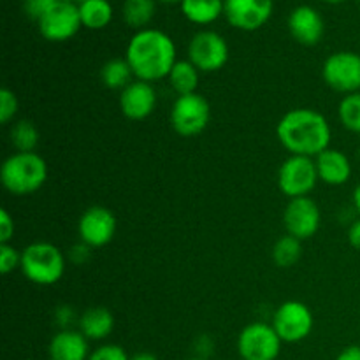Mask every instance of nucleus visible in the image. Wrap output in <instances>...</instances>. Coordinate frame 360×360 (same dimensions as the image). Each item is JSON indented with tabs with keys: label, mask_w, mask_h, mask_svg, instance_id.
<instances>
[{
	"label": "nucleus",
	"mask_w": 360,
	"mask_h": 360,
	"mask_svg": "<svg viewBox=\"0 0 360 360\" xmlns=\"http://www.w3.org/2000/svg\"><path fill=\"white\" fill-rule=\"evenodd\" d=\"M132 69H130L129 62L125 58H112L102 65L101 69V79L105 88L109 90H120L129 86L132 83Z\"/></svg>",
	"instance_id": "23"
},
{
	"label": "nucleus",
	"mask_w": 360,
	"mask_h": 360,
	"mask_svg": "<svg viewBox=\"0 0 360 360\" xmlns=\"http://www.w3.org/2000/svg\"><path fill=\"white\" fill-rule=\"evenodd\" d=\"M320 221H322L320 207L311 197L290 199L283 211V224L287 234L294 236L299 241L313 238L319 232Z\"/></svg>",
	"instance_id": "12"
},
{
	"label": "nucleus",
	"mask_w": 360,
	"mask_h": 360,
	"mask_svg": "<svg viewBox=\"0 0 360 360\" xmlns=\"http://www.w3.org/2000/svg\"><path fill=\"white\" fill-rule=\"evenodd\" d=\"M348 241L355 250H360V218L355 220L348 229Z\"/></svg>",
	"instance_id": "34"
},
{
	"label": "nucleus",
	"mask_w": 360,
	"mask_h": 360,
	"mask_svg": "<svg viewBox=\"0 0 360 360\" xmlns=\"http://www.w3.org/2000/svg\"><path fill=\"white\" fill-rule=\"evenodd\" d=\"M322 77L329 88L350 95L360 91V55L354 51H338L327 56Z\"/></svg>",
	"instance_id": "8"
},
{
	"label": "nucleus",
	"mask_w": 360,
	"mask_h": 360,
	"mask_svg": "<svg viewBox=\"0 0 360 360\" xmlns=\"http://www.w3.org/2000/svg\"><path fill=\"white\" fill-rule=\"evenodd\" d=\"M199 76L200 70L197 69L190 60H178V62L174 63V67H172L171 74L167 76V79L176 94L188 95L197 91V86H199Z\"/></svg>",
	"instance_id": "22"
},
{
	"label": "nucleus",
	"mask_w": 360,
	"mask_h": 360,
	"mask_svg": "<svg viewBox=\"0 0 360 360\" xmlns=\"http://www.w3.org/2000/svg\"><path fill=\"white\" fill-rule=\"evenodd\" d=\"M58 0H25L23 9L32 20L39 21Z\"/></svg>",
	"instance_id": "31"
},
{
	"label": "nucleus",
	"mask_w": 360,
	"mask_h": 360,
	"mask_svg": "<svg viewBox=\"0 0 360 360\" xmlns=\"http://www.w3.org/2000/svg\"><path fill=\"white\" fill-rule=\"evenodd\" d=\"M359 2H360V0H359Z\"/></svg>",
	"instance_id": "43"
},
{
	"label": "nucleus",
	"mask_w": 360,
	"mask_h": 360,
	"mask_svg": "<svg viewBox=\"0 0 360 360\" xmlns=\"http://www.w3.org/2000/svg\"><path fill=\"white\" fill-rule=\"evenodd\" d=\"M48 355L49 360H88V340L81 330L62 329L49 341Z\"/></svg>",
	"instance_id": "18"
},
{
	"label": "nucleus",
	"mask_w": 360,
	"mask_h": 360,
	"mask_svg": "<svg viewBox=\"0 0 360 360\" xmlns=\"http://www.w3.org/2000/svg\"><path fill=\"white\" fill-rule=\"evenodd\" d=\"M157 108V91L153 84L136 79L120 91V109L125 118L132 122H143L153 115Z\"/></svg>",
	"instance_id": "15"
},
{
	"label": "nucleus",
	"mask_w": 360,
	"mask_h": 360,
	"mask_svg": "<svg viewBox=\"0 0 360 360\" xmlns=\"http://www.w3.org/2000/svg\"><path fill=\"white\" fill-rule=\"evenodd\" d=\"M14 232H16L14 218L11 217V213L6 207H2V210H0V245L9 243L11 239H13Z\"/></svg>",
	"instance_id": "32"
},
{
	"label": "nucleus",
	"mask_w": 360,
	"mask_h": 360,
	"mask_svg": "<svg viewBox=\"0 0 360 360\" xmlns=\"http://www.w3.org/2000/svg\"><path fill=\"white\" fill-rule=\"evenodd\" d=\"M39 32L46 41L63 42L72 39L83 27L79 7L72 2L58 0L41 20L37 21Z\"/></svg>",
	"instance_id": "11"
},
{
	"label": "nucleus",
	"mask_w": 360,
	"mask_h": 360,
	"mask_svg": "<svg viewBox=\"0 0 360 360\" xmlns=\"http://www.w3.org/2000/svg\"><path fill=\"white\" fill-rule=\"evenodd\" d=\"M160 2H165V4H176V2H179V4H181L183 0H160Z\"/></svg>",
	"instance_id": "38"
},
{
	"label": "nucleus",
	"mask_w": 360,
	"mask_h": 360,
	"mask_svg": "<svg viewBox=\"0 0 360 360\" xmlns=\"http://www.w3.org/2000/svg\"><path fill=\"white\" fill-rule=\"evenodd\" d=\"M319 181L316 164L311 157L290 155L278 171V186L288 199L308 197Z\"/></svg>",
	"instance_id": "6"
},
{
	"label": "nucleus",
	"mask_w": 360,
	"mask_h": 360,
	"mask_svg": "<svg viewBox=\"0 0 360 360\" xmlns=\"http://www.w3.org/2000/svg\"><path fill=\"white\" fill-rule=\"evenodd\" d=\"M354 206H355V210H357V213L360 214V183L355 186V190H354Z\"/></svg>",
	"instance_id": "37"
},
{
	"label": "nucleus",
	"mask_w": 360,
	"mask_h": 360,
	"mask_svg": "<svg viewBox=\"0 0 360 360\" xmlns=\"http://www.w3.org/2000/svg\"><path fill=\"white\" fill-rule=\"evenodd\" d=\"M88 360H130L120 345H102L90 354Z\"/></svg>",
	"instance_id": "30"
},
{
	"label": "nucleus",
	"mask_w": 360,
	"mask_h": 360,
	"mask_svg": "<svg viewBox=\"0 0 360 360\" xmlns=\"http://www.w3.org/2000/svg\"><path fill=\"white\" fill-rule=\"evenodd\" d=\"M125 60L134 77L155 83L171 74L176 60V44L165 32L157 28L137 30L127 44Z\"/></svg>",
	"instance_id": "1"
},
{
	"label": "nucleus",
	"mask_w": 360,
	"mask_h": 360,
	"mask_svg": "<svg viewBox=\"0 0 360 360\" xmlns=\"http://www.w3.org/2000/svg\"><path fill=\"white\" fill-rule=\"evenodd\" d=\"M302 255V241L290 234H285L274 243L273 246V260L281 269L295 266Z\"/></svg>",
	"instance_id": "25"
},
{
	"label": "nucleus",
	"mask_w": 360,
	"mask_h": 360,
	"mask_svg": "<svg viewBox=\"0 0 360 360\" xmlns=\"http://www.w3.org/2000/svg\"><path fill=\"white\" fill-rule=\"evenodd\" d=\"M225 0H183L181 13L190 23L211 25L224 14Z\"/></svg>",
	"instance_id": "20"
},
{
	"label": "nucleus",
	"mask_w": 360,
	"mask_h": 360,
	"mask_svg": "<svg viewBox=\"0 0 360 360\" xmlns=\"http://www.w3.org/2000/svg\"><path fill=\"white\" fill-rule=\"evenodd\" d=\"M48 179V164L41 155L13 153L0 167V181L13 195H30L42 188Z\"/></svg>",
	"instance_id": "3"
},
{
	"label": "nucleus",
	"mask_w": 360,
	"mask_h": 360,
	"mask_svg": "<svg viewBox=\"0 0 360 360\" xmlns=\"http://www.w3.org/2000/svg\"><path fill=\"white\" fill-rule=\"evenodd\" d=\"M65 2H72L74 4V2H81V0H65Z\"/></svg>",
	"instance_id": "41"
},
{
	"label": "nucleus",
	"mask_w": 360,
	"mask_h": 360,
	"mask_svg": "<svg viewBox=\"0 0 360 360\" xmlns=\"http://www.w3.org/2000/svg\"><path fill=\"white\" fill-rule=\"evenodd\" d=\"M211 120V105L200 94L178 95L171 109V125L183 137L199 136Z\"/></svg>",
	"instance_id": "5"
},
{
	"label": "nucleus",
	"mask_w": 360,
	"mask_h": 360,
	"mask_svg": "<svg viewBox=\"0 0 360 360\" xmlns=\"http://www.w3.org/2000/svg\"><path fill=\"white\" fill-rule=\"evenodd\" d=\"M338 116L345 129L360 136V91L345 95L338 108Z\"/></svg>",
	"instance_id": "27"
},
{
	"label": "nucleus",
	"mask_w": 360,
	"mask_h": 360,
	"mask_svg": "<svg viewBox=\"0 0 360 360\" xmlns=\"http://www.w3.org/2000/svg\"><path fill=\"white\" fill-rule=\"evenodd\" d=\"M313 313L304 302L287 301L274 311L273 327L283 343H299L313 330Z\"/></svg>",
	"instance_id": "9"
},
{
	"label": "nucleus",
	"mask_w": 360,
	"mask_h": 360,
	"mask_svg": "<svg viewBox=\"0 0 360 360\" xmlns=\"http://www.w3.org/2000/svg\"><path fill=\"white\" fill-rule=\"evenodd\" d=\"M280 336L273 326L253 322L241 330L238 338V352L243 360H276L281 352Z\"/></svg>",
	"instance_id": "7"
},
{
	"label": "nucleus",
	"mask_w": 360,
	"mask_h": 360,
	"mask_svg": "<svg viewBox=\"0 0 360 360\" xmlns=\"http://www.w3.org/2000/svg\"><path fill=\"white\" fill-rule=\"evenodd\" d=\"M79 330L88 341H102L115 330V316L104 306L88 308L77 320Z\"/></svg>",
	"instance_id": "19"
},
{
	"label": "nucleus",
	"mask_w": 360,
	"mask_h": 360,
	"mask_svg": "<svg viewBox=\"0 0 360 360\" xmlns=\"http://www.w3.org/2000/svg\"><path fill=\"white\" fill-rule=\"evenodd\" d=\"M186 360H207V359H202V357H192V359H186Z\"/></svg>",
	"instance_id": "40"
},
{
	"label": "nucleus",
	"mask_w": 360,
	"mask_h": 360,
	"mask_svg": "<svg viewBox=\"0 0 360 360\" xmlns=\"http://www.w3.org/2000/svg\"><path fill=\"white\" fill-rule=\"evenodd\" d=\"M273 0H225L224 14L234 28L253 32L273 16Z\"/></svg>",
	"instance_id": "14"
},
{
	"label": "nucleus",
	"mask_w": 360,
	"mask_h": 360,
	"mask_svg": "<svg viewBox=\"0 0 360 360\" xmlns=\"http://www.w3.org/2000/svg\"><path fill=\"white\" fill-rule=\"evenodd\" d=\"M359 158H360V148H359Z\"/></svg>",
	"instance_id": "42"
},
{
	"label": "nucleus",
	"mask_w": 360,
	"mask_h": 360,
	"mask_svg": "<svg viewBox=\"0 0 360 360\" xmlns=\"http://www.w3.org/2000/svg\"><path fill=\"white\" fill-rule=\"evenodd\" d=\"M21 252H18L11 243L0 245V273L11 274L13 271L20 269Z\"/></svg>",
	"instance_id": "29"
},
{
	"label": "nucleus",
	"mask_w": 360,
	"mask_h": 360,
	"mask_svg": "<svg viewBox=\"0 0 360 360\" xmlns=\"http://www.w3.org/2000/svg\"><path fill=\"white\" fill-rule=\"evenodd\" d=\"M77 234L81 243L90 248H102L115 238L116 217L104 206L88 207L77 221Z\"/></svg>",
	"instance_id": "13"
},
{
	"label": "nucleus",
	"mask_w": 360,
	"mask_h": 360,
	"mask_svg": "<svg viewBox=\"0 0 360 360\" xmlns=\"http://www.w3.org/2000/svg\"><path fill=\"white\" fill-rule=\"evenodd\" d=\"M130 360H158L157 355L150 354V352H139V354L132 355Z\"/></svg>",
	"instance_id": "36"
},
{
	"label": "nucleus",
	"mask_w": 360,
	"mask_h": 360,
	"mask_svg": "<svg viewBox=\"0 0 360 360\" xmlns=\"http://www.w3.org/2000/svg\"><path fill=\"white\" fill-rule=\"evenodd\" d=\"M323 2H327V4H341V2H345V0H323Z\"/></svg>",
	"instance_id": "39"
},
{
	"label": "nucleus",
	"mask_w": 360,
	"mask_h": 360,
	"mask_svg": "<svg viewBox=\"0 0 360 360\" xmlns=\"http://www.w3.org/2000/svg\"><path fill=\"white\" fill-rule=\"evenodd\" d=\"M188 60L200 72H217L229 62V44L213 30L197 32L188 44Z\"/></svg>",
	"instance_id": "10"
},
{
	"label": "nucleus",
	"mask_w": 360,
	"mask_h": 360,
	"mask_svg": "<svg viewBox=\"0 0 360 360\" xmlns=\"http://www.w3.org/2000/svg\"><path fill=\"white\" fill-rule=\"evenodd\" d=\"M155 13H157L155 0H123V20L129 27L137 30H144V27L153 20Z\"/></svg>",
	"instance_id": "24"
},
{
	"label": "nucleus",
	"mask_w": 360,
	"mask_h": 360,
	"mask_svg": "<svg viewBox=\"0 0 360 360\" xmlns=\"http://www.w3.org/2000/svg\"><path fill=\"white\" fill-rule=\"evenodd\" d=\"M11 144L20 153H32L39 144V130L28 120H20L11 127Z\"/></svg>",
	"instance_id": "26"
},
{
	"label": "nucleus",
	"mask_w": 360,
	"mask_h": 360,
	"mask_svg": "<svg viewBox=\"0 0 360 360\" xmlns=\"http://www.w3.org/2000/svg\"><path fill=\"white\" fill-rule=\"evenodd\" d=\"M336 360H360V347L359 345L347 347L340 355H338Z\"/></svg>",
	"instance_id": "35"
},
{
	"label": "nucleus",
	"mask_w": 360,
	"mask_h": 360,
	"mask_svg": "<svg viewBox=\"0 0 360 360\" xmlns=\"http://www.w3.org/2000/svg\"><path fill=\"white\" fill-rule=\"evenodd\" d=\"M20 271L30 283L51 287L58 283L65 273V257L62 250L51 243H32L21 250Z\"/></svg>",
	"instance_id": "4"
},
{
	"label": "nucleus",
	"mask_w": 360,
	"mask_h": 360,
	"mask_svg": "<svg viewBox=\"0 0 360 360\" xmlns=\"http://www.w3.org/2000/svg\"><path fill=\"white\" fill-rule=\"evenodd\" d=\"M79 16L83 27L90 30H102L112 20V6L109 0H81Z\"/></svg>",
	"instance_id": "21"
},
{
	"label": "nucleus",
	"mask_w": 360,
	"mask_h": 360,
	"mask_svg": "<svg viewBox=\"0 0 360 360\" xmlns=\"http://www.w3.org/2000/svg\"><path fill=\"white\" fill-rule=\"evenodd\" d=\"M288 32L302 46L319 44L326 32L323 18L309 6H299L288 16Z\"/></svg>",
	"instance_id": "16"
},
{
	"label": "nucleus",
	"mask_w": 360,
	"mask_h": 360,
	"mask_svg": "<svg viewBox=\"0 0 360 360\" xmlns=\"http://www.w3.org/2000/svg\"><path fill=\"white\" fill-rule=\"evenodd\" d=\"M90 246H86L84 243H79V245L74 246L72 253H70V259L76 264H83L84 260H88V257H90Z\"/></svg>",
	"instance_id": "33"
},
{
	"label": "nucleus",
	"mask_w": 360,
	"mask_h": 360,
	"mask_svg": "<svg viewBox=\"0 0 360 360\" xmlns=\"http://www.w3.org/2000/svg\"><path fill=\"white\" fill-rule=\"evenodd\" d=\"M315 164L316 172H319V179L326 183V185L341 186L345 185V183L350 181V158H348L341 150L327 148V150L322 151L319 157H315Z\"/></svg>",
	"instance_id": "17"
},
{
	"label": "nucleus",
	"mask_w": 360,
	"mask_h": 360,
	"mask_svg": "<svg viewBox=\"0 0 360 360\" xmlns=\"http://www.w3.org/2000/svg\"><path fill=\"white\" fill-rule=\"evenodd\" d=\"M18 109H20V104H18L16 94L9 88H2L0 90V122L4 125L11 123V120H14V116L18 115Z\"/></svg>",
	"instance_id": "28"
},
{
	"label": "nucleus",
	"mask_w": 360,
	"mask_h": 360,
	"mask_svg": "<svg viewBox=\"0 0 360 360\" xmlns=\"http://www.w3.org/2000/svg\"><path fill=\"white\" fill-rule=\"evenodd\" d=\"M276 137L292 155L313 158L330 148V125L316 109H292L278 122Z\"/></svg>",
	"instance_id": "2"
}]
</instances>
